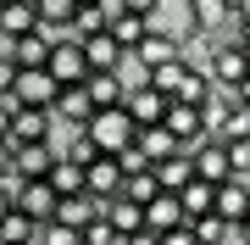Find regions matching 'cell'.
Masks as SVG:
<instances>
[{
    "instance_id": "obj_1",
    "label": "cell",
    "mask_w": 250,
    "mask_h": 245,
    "mask_svg": "<svg viewBox=\"0 0 250 245\" xmlns=\"http://www.w3.org/2000/svg\"><path fill=\"white\" fill-rule=\"evenodd\" d=\"M83 134H89V145H95L100 156H117L128 139H134V117H128L123 106H100L95 117L83 123Z\"/></svg>"
},
{
    "instance_id": "obj_2",
    "label": "cell",
    "mask_w": 250,
    "mask_h": 245,
    "mask_svg": "<svg viewBox=\"0 0 250 245\" xmlns=\"http://www.w3.org/2000/svg\"><path fill=\"white\" fill-rule=\"evenodd\" d=\"M45 73L56 78V84H83L89 78V62H83V45L78 39H50V56H45Z\"/></svg>"
},
{
    "instance_id": "obj_3",
    "label": "cell",
    "mask_w": 250,
    "mask_h": 245,
    "mask_svg": "<svg viewBox=\"0 0 250 245\" xmlns=\"http://www.w3.org/2000/svg\"><path fill=\"white\" fill-rule=\"evenodd\" d=\"M6 145H11V178H45L56 162L50 139H11L6 134Z\"/></svg>"
},
{
    "instance_id": "obj_4",
    "label": "cell",
    "mask_w": 250,
    "mask_h": 245,
    "mask_svg": "<svg viewBox=\"0 0 250 245\" xmlns=\"http://www.w3.org/2000/svg\"><path fill=\"white\" fill-rule=\"evenodd\" d=\"M56 89H62V84H56L45 67H17V84H11V106H50L56 100Z\"/></svg>"
},
{
    "instance_id": "obj_5",
    "label": "cell",
    "mask_w": 250,
    "mask_h": 245,
    "mask_svg": "<svg viewBox=\"0 0 250 245\" xmlns=\"http://www.w3.org/2000/svg\"><path fill=\"white\" fill-rule=\"evenodd\" d=\"M172 139H178V151H189L195 139H206V123H200V106H189V100H167V117H161Z\"/></svg>"
},
{
    "instance_id": "obj_6",
    "label": "cell",
    "mask_w": 250,
    "mask_h": 245,
    "mask_svg": "<svg viewBox=\"0 0 250 245\" xmlns=\"http://www.w3.org/2000/svg\"><path fill=\"white\" fill-rule=\"evenodd\" d=\"M211 212L233 228V223L250 212V178H239V173H233V178H223V184L211 190Z\"/></svg>"
},
{
    "instance_id": "obj_7",
    "label": "cell",
    "mask_w": 250,
    "mask_h": 245,
    "mask_svg": "<svg viewBox=\"0 0 250 245\" xmlns=\"http://www.w3.org/2000/svg\"><path fill=\"white\" fill-rule=\"evenodd\" d=\"M123 111H128V117H134V128H150V123H161V117H167V95H156L150 84L139 78L134 89L123 95Z\"/></svg>"
},
{
    "instance_id": "obj_8",
    "label": "cell",
    "mask_w": 250,
    "mask_h": 245,
    "mask_svg": "<svg viewBox=\"0 0 250 245\" xmlns=\"http://www.w3.org/2000/svg\"><path fill=\"white\" fill-rule=\"evenodd\" d=\"M50 117H56V123H67V128H83V123L95 117V106H89V95H83V84H62V89H56Z\"/></svg>"
},
{
    "instance_id": "obj_9",
    "label": "cell",
    "mask_w": 250,
    "mask_h": 245,
    "mask_svg": "<svg viewBox=\"0 0 250 245\" xmlns=\"http://www.w3.org/2000/svg\"><path fill=\"white\" fill-rule=\"evenodd\" d=\"M11 106V100H6ZM11 139H56L50 106H11Z\"/></svg>"
},
{
    "instance_id": "obj_10",
    "label": "cell",
    "mask_w": 250,
    "mask_h": 245,
    "mask_svg": "<svg viewBox=\"0 0 250 245\" xmlns=\"http://www.w3.org/2000/svg\"><path fill=\"white\" fill-rule=\"evenodd\" d=\"M117 190H123V167H117V156H95V162L83 167V195L111 200Z\"/></svg>"
},
{
    "instance_id": "obj_11",
    "label": "cell",
    "mask_w": 250,
    "mask_h": 245,
    "mask_svg": "<svg viewBox=\"0 0 250 245\" xmlns=\"http://www.w3.org/2000/svg\"><path fill=\"white\" fill-rule=\"evenodd\" d=\"M83 45V62H89V73H117V67L128 62V50H117V39L100 28V34H89V39H78Z\"/></svg>"
},
{
    "instance_id": "obj_12",
    "label": "cell",
    "mask_w": 250,
    "mask_h": 245,
    "mask_svg": "<svg viewBox=\"0 0 250 245\" xmlns=\"http://www.w3.org/2000/svg\"><path fill=\"white\" fill-rule=\"evenodd\" d=\"M128 56L139 62V73H150V67H161V62H172V56H178V39H172V34H161V28L150 22V34H145Z\"/></svg>"
},
{
    "instance_id": "obj_13",
    "label": "cell",
    "mask_w": 250,
    "mask_h": 245,
    "mask_svg": "<svg viewBox=\"0 0 250 245\" xmlns=\"http://www.w3.org/2000/svg\"><path fill=\"white\" fill-rule=\"evenodd\" d=\"M100 206V218H106L117 234H134V228H145V206L139 200H128V195H111V200H95Z\"/></svg>"
},
{
    "instance_id": "obj_14",
    "label": "cell",
    "mask_w": 250,
    "mask_h": 245,
    "mask_svg": "<svg viewBox=\"0 0 250 245\" xmlns=\"http://www.w3.org/2000/svg\"><path fill=\"white\" fill-rule=\"evenodd\" d=\"M83 95H89V106H123V95H128V84H123V67L117 73H89L83 78Z\"/></svg>"
},
{
    "instance_id": "obj_15",
    "label": "cell",
    "mask_w": 250,
    "mask_h": 245,
    "mask_svg": "<svg viewBox=\"0 0 250 245\" xmlns=\"http://www.w3.org/2000/svg\"><path fill=\"white\" fill-rule=\"evenodd\" d=\"M156 17H139V11H117V17H106V34L117 39V50H134L145 34H150Z\"/></svg>"
},
{
    "instance_id": "obj_16",
    "label": "cell",
    "mask_w": 250,
    "mask_h": 245,
    "mask_svg": "<svg viewBox=\"0 0 250 245\" xmlns=\"http://www.w3.org/2000/svg\"><path fill=\"white\" fill-rule=\"evenodd\" d=\"M150 173H156V190H184L195 178V162H189V151H172L161 162H150Z\"/></svg>"
},
{
    "instance_id": "obj_17",
    "label": "cell",
    "mask_w": 250,
    "mask_h": 245,
    "mask_svg": "<svg viewBox=\"0 0 250 245\" xmlns=\"http://www.w3.org/2000/svg\"><path fill=\"white\" fill-rule=\"evenodd\" d=\"M211 50H217V34H200V28H189L178 39V62L189 73H206V67H211Z\"/></svg>"
},
{
    "instance_id": "obj_18",
    "label": "cell",
    "mask_w": 250,
    "mask_h": 245,
    "mask_svg": "<svg viewBox=\"0 0 250 245\" xmlns=\"http://www.w3.org/2000/svg\"><path fill=\"white\" fill-rule=\"evenodd\" d=\"M184 223V206H178V195H172V190H156L150 200H145V228H156V234H161V228H178Z\"/></svg>"
},
{
    "instance_id": "obj_19",
    "label": "cell",
    "mask_w": 250,
    "mask_h": 245,
    "mask_svg": "<svg viewBox=\"0 0 250 245\" xmlns=\"http://www.w3.org/2000/svg\"><path fill=\"white\" fill-rule=\"evenodd\" d=\"M228 17H233V0H189V28H200V34L228 28Z\"/></svg>"
},
{
    "instance_id": "obj_20",
    "label": "cell",
    "mask_w": 250,
    "mask_h": 245,
    "mask_svg": "<svg viewBox=\"0 0 250 245\" xmlns=\"http://www.w3.org/2000/svg\"><path fill=\"white\" fill-rule=\"evenodd\" d=\"M6 56H11L17 67H45V56H50V39L39 34V28H34V34H17V39H6Z\"/></svg>"
},
{
    "instance_id": "obj_21",
    "label": "cell",
    "mask_w": 250,
    "mask_h": 245,
    "mask_svg": "<svg viewBox=\"0 0 250 245\" xmlns=\"http://www.w3.org/2000/svg\"><path fill=\"white\" fill-rule=\"evenodd\" d=\"M39 17H34V0H0V34L17 39V34H34Z\"/></svg>"
},
{
    "instance_id": "obj_22",
    "label": "cell",
    "mask_w": 250,
    "mask_h": 245,
    "mask_svg": "<svg viewBox=\"0 0 250 245\" xmlns=\"http://www.w3.org/2000/svg\"><path fill=\"white\" fill-rule=\"evenodd\" d=\"M34 17H39V34L45 39H62L67 22H72V0H34Z\"/></svg>"
},
{
    "instance_id": "obj_23",
    "label": "cell",
    "mask_w": 250,
    "mask_h": 245,
    "mask_svg": "<svg viewBox=\"0 0 250 245\" xmlns=\"http://www.w3.org/2000/svg\"><path fill=\"white\" fill-rule=\"evenodd\" d=\"M95 212H100V206H95V195H83V190H78V195H56V212H50V218H56V223H67V228H83Z\"/></svg>"
},
{
    "instance_id": "obj_24",
    "label": "cell",
    "mask_w": 250,
    "mask_h": 245,
    "mask_svg": "<svg viewBox=\"0 0 250 245\" xmlns=\"http://www.w3.org/2000/svg\"><path fill=\"white\" fill-rule=\"evenodd\" d=\"M134 145L145 151V162H161V156H172V151H178V139H172L161 123H150V128H134Z\"/></svg>"
},
{
    "instance_id": "obj_25",
    "label": "cell",
    "mask_w": 250,
    "mask_h": 245,
    "mask_svg": "<svg viewBox=\"0 0 250 245\" xmlns=\"http://www.w3.org/2000/svg\"><path fill=\"white\" fill-rule=\"evenodd\" d=\"M211 190H217V184H206V178H189L184 190H172V195H178V206H184V223L211 212Z\"/></svg>"
},
{
    "instance_id": "obj_26",
    "label": "cell",
    "mask_w": 250,
    "mask_h": 245,
    "mask_svg": "<svg viewBox=\"0 0 250 245\" xmlns=\"http://www.w3.org/2000/svg\"><path fill=\"white\" fill-rule=\"evenodd\" d=\"M184 78H189V67L178 62V56H172V62H161V67H150V73H145V84H150L156 95H167V100L178 95V84H184Z\"/></svg>"
},
{
    "instance_id": "obj_27",
    "label": "cell",
    "mask_w": 250,
    "mask_h": 245,
    "mask_svg": "<svg viewBox=\"0 0 250 245\" xmlns=\"http://www.w3.org/2000/svg\"><path fill=\"white\" fill-rule=\"evenodd\" d=\"M106 28V6H72V22H67V39H89Z\"/></svg>"
},
{
    "instance_id": "obj_28",
    "label": "cell",
    "mask_w": 250,
    "mask_h": 245,
    "mask_svg": "<svg viewBox=\"0 0 250 245\" xmlns=\"http://www.w3.org/2000/svg\"><path fill=\"white\" fill-rule=\"evenodd\" d=\"M45 184H50L56 195H78V190H83V167H72V162H62V156H56L50 173H45Z\"/></svg>"
},
{
    "instance_id": "obj_29",
    "label": "cell",
    "mask_w": 250,
    "mask_h": 245,
    "mask_svg": "<svg viewBox=\"0 0 250 245\" xmlns=\"http://www.w3.org/2000/svg\"><path fill=\"white\" fill-rule=\"evenodd\" d=\"M34 234H39V223L22 218V212H6L0 218V245H34Z\"/></svg>"
},
{
    "instance_id": "obj_30",
    "label": "cell",
    "mask_w": 250,
    "mask_h": 245,
    "mask_svg": "<svg viewBox=\"0 0 250 245\" xmlns=\"http://www.w3.org/2000/svg\"><path fill=\"white\" fill-rule=\"evenodd\" d=\"M217 139H250V106H239V100H228L223 123H217Z\"/></svg>"
},
{
    "instance_id": "obj_31",
    "label": "cell",
    "mask_w": 250,
    "mask_h": 245,
    "mask_svg": "<svg viewBox=\"0 0 250 245\" xmlns=\"http://www.w3.org/2000/svg\"><path fill=\"white\" fill-rule=\"evenodd\" d=\"M117 195H128V200H139V206H145V200L156 195V173H150V167H139V173H123V190H117Z\"/></svg>"
},
{
    "instance_id": "obj_32",
    "label": "cell",
    "mask_w": 250,
    "mask_h": 245,
    "mask_svg": "<svg viewBox=\"0 0 250 245\" xmlns=\"http://www.w3.org/2000/svg\"><path fill=\"white\" fill-rule=\"evenodd\" d=\"M211 89H217V84L206 78V73H189V78L178 84V95H172V100H189V106H206V100H211Z\"/></svg>"
},
{
    "instance_id": "obj_33",
    "label": "cell",
    "mask_w": 250,
    "mask_h": 245,
    "mask_svg": "<svg viewBox=\"0 0 250 245\" xmlns=\"http://www.w3.org/2000/svg\"><path fill=\"white\" fill-rule=\"evenodd\" d=\"M189 228H195V240H200V245H223V240H228V223L217 218V212H206V218H189Z\"/></svg>"
},
{
    "instance_id": "obj_34",
    "label": "cell",
    "mask_w": 250,
    "mask_h": 245,
    "mask_svg": "<svg viewBox=\"0 0 250 245\" xmlns=\"http://www.w3.org/2000/svg\"><path fill=\"white\" fill-rule=\"evenodd\" d=\"M78 240H83V245H117L123 234H117V228H111V223H106V218H100V212H95V218H89V223L78 228Z\"/></svg>"
},
{
    "instance_id": "obj_35",
    "label": "cell",
    "mask_w": 250,
    "mask_h": 245,
    "mask_svg": "<svg viewBox=\"0 0 250 245\" xmlns=\"http://www.w3.org/2000/svg\"><path fill=\"white\" fill-rule=\"evenodd\" d=\"M223 156H228V173L250 178V139H223Z\"/></svg>"
},
{
    "instance_id": "obj_36",
    "label": "cell",
    "mask_w": 250,
    "mask_h": 245,
    "mask_svg": "<svg viewBox=\"0 0 250 245\" xmlns=\"http://www.w3.org/2000/svg\"><path fill=\"white\" fill-rule=\"evenodd\" d=\"M156 245H200V240H195V228H189V223H178V228H161Z\"/></svg>"
},
{
    "instance_id": "obj_37",
    "label": "cell",
    "mask_w": 250,
    "mask_h": 245,
    "mask_svg": "<svg viewBox=\"0 0 250 245\" xmlns=\"http://www.w3.org/2000/svg\"><path fill=\"white\" fill-rule=\"evenodd\" d=\"M11 84H17V62H11L6 50H0V100L11 95Z\"/></svg>"
},
{
    "instance_id": "obj_38",
    "label": "cell",
    "mask_w": 250,
    "mask_h": 245,
    "mask_svg": "<svg viewBox=\"0 0 250 245\" xmlns=\"http://www.w3.org/2000/svg\"><path fill=\"white\" fill-rule=\"evenodd\" d=\"M117 245H156V228H134V234H123Z\"/></svg>"
},
{
    "instance_id": "obj_39",
    "label": "cell",
    "mask_w": 250,
    "mask_h": 245,
    "mask_svg": "<svg viewBox=\"0 0 250 245\" xmlns=\"http://www.w3.org/2000/svg\"><path fill=\"white\" fill-rule=\"evenodd\" d=\"M161 0H123V11H139V17H156Z\"/></svg>"
},
{
    "instance_id": "obj_40",
    "label": "cell",
    "mask_w": 250,
    "mask_h": 245,
    "mask_svg": "<svg viewBox=\"0 0 250 245\" xmlns=\"http://www.w3.org/2000/svg\"><path fill=\"white\" fill-rule=\"evenodd\" d=\"M233 22H239V28H250V0H233Z\"/></svg>"
},
{
    "instance_id": "obj_41",
    "label": "cell",
    "mask_w": 250,
    "mask_h": 245,
    "mask_svg": "<svg viewBox=\"0 0 250 245\" xmlns=\"http://www.w3.org/2000/svg\"><path fill=\"white\" fill-rule=\"evenodd\" d=\"M228 234H239V240L250 245V212H245V218H239V223H233V228H228Z\"/></svg>"
},
{
    "instance_id": "obj_42",
    "label": "cell",
    "mask_w": 250,
    "mask_h": 245,
    "mask_svg": "<svg viewBox=\"0 0 250 245\" xmlns=\"http://www.w3.org/2000/svg\"><path fill=\"white\" fill-rule=\"evenodd\" d=\"M6 134H11V106L0 100V139H6Z\"/></svg>"
},
{
    "instance_id": "obj_43",
    "label": "cell",
    "mask_w": 250,
    "mask_h": 245,
    "mask_svg": "<svg viewBox=\"0 0 250 245\" xmlns=\"http://www.w3.org/2000/svg\"><path fill=\"white\" fill-rule=\"evenodd\" d=\"M6 173H11V145L0 139V178H6Z\"/></svg>"
},
{
    "instance_id": "obj_44",
    "label": "cell",
    "mask_w": 250,
    "mask_h": 245,
    "mask_svg": "<svg viewBox=\"0 0 250 245\" xmlns=\"http://www.w3.org/2000/svg\"><path fill=\"white\" fill-rule=\"evenodd\" d=\"M233 100H239V106H250V73H245V84H239V89H233Z\"/></svg>"
}]
</instances>
